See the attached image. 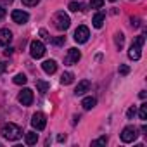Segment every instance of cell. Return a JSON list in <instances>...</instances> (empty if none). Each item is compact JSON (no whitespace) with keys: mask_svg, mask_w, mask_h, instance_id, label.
I'll return each mask as SVG.
<instances>
[{"mask_svg":"<svg viewBox=\"0 0 147 147\" xmlns=\"http://www.w3.org/2000/svg\"><path fill=\"white\" fill-rule=\"evenodd\" d=\"M0 133H2V137L7 138V140H18V138H21L23 130L18 125H14V123H5L2 126V131H0Z\"/></svg>","mask_w":147,"mask_h":147,"instance_id":"1","label":"cell"},{"mask_svg":"<svg viewBox=\"0 0 147 147\" xmlns=\"http://www.w3.org/2000/svg\"><path fill=\"white\" fill-rule=\"evenodd\" d=\"M144 42H145V38H144V35H138L137 38H135V42L131 43V47H130V50H128V57L130 59H133V61H138L140 59V49H142V45H144Z\"/></svg>","mask_w":147,"mask_h":147,"instance_id":"2","label":"cell"},{"mask_svg":"<svg viewBox=\"0 0 147 147\" xmlns=\"http://www.w3.org/2000/svg\"><path fill=\"white\" fill-rule=\"evenodd\" d=\"M54 23H55V28H57L59 31H64V30L69 28L71 19H69L67 14H64V11H59V12L54 16Z\"/></svg>","mask_w":147,"mask_h":147,"instance_id":"3","label":"cell"},{"mask_svg":"<svg viewBox=\"0 0 147 147\" xmlns=\"http://www.w3.org/2000/svg\"><path fill=\"white\" fill-rule=\"evenodd\" d=\"M30 54H31L33 59L43 57V55H45V45H43L40 40H33V42L30 43Z\"/></svg>","mask_w":147,"mask_h":147,"instance_id":"4","label":"cell"},{"mask_svg":"<svg viewBox=\"0 0 147 147\" xmlns=\"http://www.w3.org/2000/svg\"><path fill=\"white\" fill-rule=\"evenodd\" d=\"M31 125H33V128H36L38 131L43 130V128L47 126V116H45L43 113H35V114L31 116Z\"/></svg>","mask_w":147,"mask_h":147,"instance_id":"5","label":"cell"},{"mask_svg":"<svg viewBox=\"0 0 147 147\" xmlns=\"http://www.w3.org/2000/svg\"><path fill=\"white\" fill-rule=\"evenodd\" d=\"M88 36H90V31H88V28L87 26H78L76 30H75V42H78V43H85V42H88Z\"/></svg>","mask_w":147,"mask_h":147,"instance_id":"6","label":"cell"},{"mask_svg":"<svg viewBox=\"0 0 147 147\" xmlns=\"http://www.w3.org/2000/svg\"><path fill=\"white\" fill-rule=\"evenodd\" d=\"M137 128L135 126H125L123 128V131H121V140L125 142V144H130V142H133L135 138H137Z\"/></svg>","mask_w":147,"mask_h":147,"instance_id":"7","label":"cell"},{"mask_svg":"<svg viewBox=\"0 0 147 147\" xmlns=\"http://www.w3.org/2000/svg\"><path fill=\"white\" fill-rule=\"evenodd\" d=\"M18 100L23 104V106H31L33 104V90L30 88H23L18 95Z\"/></svg>","mask_w":147,"mask_h":147,"instance_id":"8","label":"cell"},{"mask_svg":"<svg viewBox=\"0 0 147 147\" xmlns=\"http://www.w3.org/2000/svg\"><path fill=\"white\" fill-rule=\"evenodd\" d=\"M80 59H82V54H80L78 49H69V50H67V55H66V59H64V62H66L67 66H71V64H76Z\"/></svg>","mask_w":147,"mask_h":147,"instance_id":"9","label":"cell"},{"mask_svg":"<svg viewBox=\"0 0 147 147\" xmlns=\"http://www.w3.org/2000/svg\"><path fill=\"white\" fill-rule=\"evenodd\" d=\"M11 18H12V21H14L16 24H24V23H28L30 14H28V12H24V11H12Z\"/></svg>","mask_w":147,"mask_h":147,"instance_id":"10","label":"cell"},{"mask_svg":"<svg viewBox=\"0 0 147 147\" xmlns=\"http://www.w3.org/2000/svg\"><path fill=\"white\" fill-rule=\"evenodd\" d=\"M12 42V31L7 28L0 30V45H9Z\"/></svg>","mask_w":147,"mask_h":147,"instance_id":"11","label":"cell"},{"mask_svg":"<svg viewBox=\"0 0 147 147\" xmlns=\"http://www.w3.org/2000/svg\"><path fill=\"white\" fill-rule=\"evenodd\" d=\"M42 69L47 73V75H54V73L57 71V62L52 61V59H49V61H45V62L42 64Z\"/></svg>","mask_w":147,"mask_h":147,"instance_id":"12","label":"cell"},{"mask_svg":"<svg viewBox=\"0 0 147 147\" xmlns=\"http://www.w3.org/2000/svg\"><path fill=\"white\" fill-rule=\"evenodd\" d=\"M88 88H90V82H88V80H82V82L76 85L75 94H76V95H83L85 92H88Z\"/></svg>","mask_w":147,"mask_h":147,"instance_id":"13","label":"cell"},{"mask_svg":"<svg viewBox=\"0 0 147 147\" xmlns=\"http://www.w3.org/2000/svg\"><path fill=\"white\" fill-rule=\"evenodd\" d=\"M95 104H97V99L95 97H85L83 100H82V106H83V109H92V107H95Z\"/></svg>","mask_w":147,"mask_h":147,"instance_id":"14","label":"cell"},{"mask_svg":"<svg viewBox=\"0 0 147 147\" xmlns=\"http://www.w3.org/2000/svg\"><path fill=\"white\" fill-rule=\"evenodd\" d=\"M24 140H26V144H28V145H35V144H36V140H38V133H35V131H26Z\"/></svg>","mask_w":147,"mask_h":147,"instance_id":"15","label":"cell"},{"mask_svg":"<svg viewBox=\"0 0 147 147\" xmlns=\"http://www.w3.org/2000/svg\"><path fill=\"white\" fill-rule=\"evenodd\" d=\"M104 19H106V16H104L102 12H97V14L94 16V19H92V23H94V26H95V28H102Z\"/></svg>","mask_w":147,"mask_h":147,"instance_id":"16","label":"cell"},{"mask_svg":"<svg viewBox=\"0 0 147 147\" xmlns=\"http://www.w3.org/2000/svg\"><path fill=\"white\" fill-rule=\"evenodd\" d=\"M73 80H75V75L73 73H62V76H61V83L62 85H69V83H73Z\"/></svg>","mask_w":147,"mask_h":147,"instance_id":"17","label":"cell"},{"mask_svg":"<svg viewBox=\"0 0 147 147\" xmlns=\"http://www.w3.org/2000/svg\"><path fill=\"white\" fill-rule=\"evenodd\" d=\"M36 88H38L40 94H47V90L50 88V85L47 82H43V80H36Z\"/></svg>","mask_w":147,"mask_h":147,"instance_id":"18","label":"cell"},{"mask_svg":"<svg viewBox=\"0 0 147 147\" xmlns=\"http://www.w3.org/2000/svg\"><path fill=\"white\" fill-rule=\"evenodd\" d=\"M114 43H116L118 49H123V45H125V35L123 33H116L114 35Z\"/></svg>","mask_w":147,"mask_h":147,"instance_id":"19","label":"cell"},{"mask_svg":"<svg viewBox=\"0 0 147 147\" xmlns=\"http://www.w3.org/2000/svg\"><path fill=\"white\" fill-rule=\"evenodd\" d=\"M16 85H24L26 82H28V78H26V75H23V73H19V75H16L14 76V80H12Z\"/></svg>","mask_w":147,"mask_h":147,"instance_id":"20","label":"cell"},{"mask_svg":"<svg viewBox=\"0 0 147 147\" xmlns=\"http://www.w3.org/2000/svg\"><path fill=\"white\" fill-rule=\"evenodd\" d=\"M73 12H78V11H85L83 9V4H80V2H69V5H67Z\"/></svg>","mask_w":147,"mask_h":147,"instance_id":"21","label":"cell"},{"mask_svg":"<svg viewBox=\"0 0 147 147\" xmlns=\"http://www.w3.org/2000/svg\"><path fill=\"white\" fill-rule=\"evenodd\" d=\"M138 116H140V119H142V121H145V119H147V104H142V106H140Z\"/></svg>","mask_w":147,"mask_h":147,"instance_id":"22","label":"cell"},{"mask_svg":"<svg viewBox=\"0 0 147 147\" xmlns=\"http://www.w3.org/2000/svg\"><path fill=\"white\" fill-rule=\"evenodd\" d=\"M104 5V0H90V7L92 9H100Z\"/></svg>","mask_w":147,"mask_h":147,"instance_id":"23","label":"cell"},{"mask_svg":"<svg viewBox=\"0 0 147 147\" xmlns=\"http://www.w3.org/2000/svg\"><path fill=\"white\" fill-rule=\"evenodd\" d=\"M106 144H107V137H100V138H97V140L92 142L94 147H97V145H106Z\"/></svg>","mask_w":147,"mask_h":147,"instance_id":"24","label":"cell"},{"mask_svg":"<svg viewBox=\"0 0 147 147\" xmlns=\"http://www.w3.org/2000/svg\"><path fill=\"white\" fill-rule=\"evenodd\" d=\"M118 71H119V75H128V73H130V67H128L126 64H121Z\"/></svg>","mask_w":147,"mask_h":147,"instance_id":"25","label":"cell"},{"mask_svg":"<svg viewBox=\"0 0 147 147\" xmlns=\"http://www.w3.org/2000/svg\"><path fill=\"white\" fill-rule=\"evenodd\" d=\"M66 42V38L64 36H57V38H52V43H55V45H62Z\"/></svg>","mask_w":147,"mask_h":147,"instance_id":"26","label":"cell"},{"mask_svg":"<svg viewBox=\"0 0 147 147\" xmlns=\"http://www.w3.org/2000/svg\"><path fill=\"white\" fill-rule=\"evenodd\" d=\"M38 2H40V0H23V4L28 5V7H33V5H36Z\"/></svg>","mask_w":147,"mask_h":147,"instance_id":"27","label":"cell"},{"mask_svg":"<svg viewBox=\"0 0 147 147\" xmlns=\"http://www.w3.org/2000/svg\"><path fill=\"white\" fill-rule=\"evenodd\" d=\"M135 113H137V111H135V107H130V109H128V111H126V116H128V118H130V119H131V118H133V116H135Z\"/></svg>","mask_w":147,"mask_h":147,"instance_id":"28","label":"cell"},{"mask_svg":"<svg viewBox=\"0 0 147 147\" xmlns=\"http://www.w3.org/2000/svg\"><path fill=\"white\" fill-rule=\"evenodd\" d=\"M131 26H135V28L140 26V19L138 18H131Z\"/></svg>","mask_w":147,"mask_h":147,"instance_id":"29","label":"cell"},{"mask_svg":"<svg viewBox=\"0 0 147 147\" xmlns=\"http://www.w3.org/2000/svg\"><path fill=\"white\" fill-rule=\"evenodd\" d=\"M5 69H7V64H5V62H0V75H2Z\"/></svg>","mask_w":147,"mask_h":147,"instance_id":"30","label":"cell"},{"mask_svg":"<svg viewBox=\"0 0 147 147\" xmlns=\"http://www.w3.org/2000/svg\"><path fill=\"white\" fill-rule=\"evenodd\" d=\"M12 52H14V49H11V47H9V49H7V50H5V55H11V54H12Z\"/></svg>","mask_w":147,"mask_h":147,"instance_id":"31","label":"cell"},{"mask_svg":"<svg viewBox=\"0 0 147 147\" xmlns=\"http://www.w3.org/2000/svg\"><path fill=\"white\" fill-rule=\"evenodd\" d=\"M57 140H59V142H64V140H66V135H59Z\"/></svg>","mask_w":147,"mask_h":147,"instance_id":"32","label":"cell"},{"mask_svg":"<svg viewBox=\"0 0 147 147\" xmlns=\"http://www.w3.org/2000/svg\"><path fill=\"white\" fill-rule=\"evenodd\" d=\"M4 14H5V9H0V19L4 18Z\"/></svg>","mask_w":147,"mask_h":147,"instance_id":"33","label":"cell"},{"mask_svg":"<svg viewBox=\"0 0 147 147\" xmlns=\"http://www.w3.org/2000/svg\"><path fill=\"white\" fill-rule=\"evenodd\" d=\"M109 2H116V0H109Z\"/></svg>","mask_w":147,"mask_h":147,"instance_id":"34","label":"cell"}]
</instances>
